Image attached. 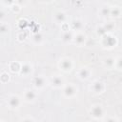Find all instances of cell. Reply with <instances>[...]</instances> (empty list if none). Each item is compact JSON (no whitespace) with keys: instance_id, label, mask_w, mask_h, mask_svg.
Here are the masks:
<instances>
[{"instance_id":"1","label":"cell","mask_w":122,"mask_h":122,"mask_svg":"<svg viewBox=\"0 0 122 122\" xmlns=\"http://www.w3.org/2000/svg\"><path fill=\"white\" fill-rule=\"evenodd\" d=\"M91 117L94 120H102L105 116V110L102 105L100 104H94L91 107L89 112Z\"/></svg>"},{"instance_id":"2","label":"cell","mask_w":122,"mask_h":122,"mask_svg":"<svg viewBox=\"0 0 122 122\" xmlns=\"http://www.w3.org/2000/svg\"><path fill=\"white\" fill-rule=\"evenodd\" d=\"M114 29H115V24H114V22H112V21H108V22L104 23L103 25H101L100 27H98L96 32H97L98 35H100V36L102 37L103 35H105V34H107V33L112 32Z\"/></svg>"},{"instance_id":"3","label":"cell","mask_w":122,"mask_h":122,"mask_svg":"<svg viewBox=\"0 0 122 122\" xmlns=\"http://www.w3.org/2000/svg\"><path fill=\"white\" fill-rule=\"evenodd\" d=\"M101 44H102V46L104 48L112 49V48H113V47L116 46L117 40H116V37L112 36L111 33H107V34H105V35L102 36Z\"/></svg>"},{"instance_id":"4","label":"cell","mask_w":122,"mask_h":122,"mask_svg":"<svg viewBox=\"0 0 122 122\" xmlns=\"http://www.w3.org/2000/svg\"><path fill=\"white\" fill-rule=\"evenodd\" d=\"M63 96L66 98H72L77 94V87L73 83H69L63 87Z\"/></svg>"},{"instance_id":"5","label":"cell","mask_w":122,"mask_h":122,"mask_svg":"<svg viewBox=\"0 0 122 122\" xmlns=\"http://www.w3.org/2000/svg\"><path fill=\"white\" fill-rule=\"evenodd\" d=\"M58 67L62 71L69 72V71H71V69L73 67V62L70 57H63V58H61L59 60Z\"/></svg>"},{"instance_id":"6","label":"cell","mask_w":122,"mask_h":122,"mask_svg":"<svg viewBox=\"0 0 122 122\" xmlns=\"http://www.w3.org/2000/svg\"><path fill=\"white\" fill-rule=\"evenodd\" d=\"M7 104L10 109L17 110L21 105V98L16 94H11L7 99Z\"/></svg>"},{"instance_id":"7","label":"cell","mask_w":122,"mask_h":122,"mask_svg":"<svg viewBox=\"0 0 122 122\" xmlns=\"http://www.w3.org/2000/svg\"><path fill=\"white\" fill-rule=\"evenodd\" d=\"M49 83L51 84V86L52 88H55V89L63 88L64 85H65V84H64V83H65L64 78H63L61 75H59V74H54V75H52V76L50 78Z\"/></svg>"},{"instance_id":"8","label":"cell","mask_w":122,"mask_h":122,"mask_svg":"<svg viewBox=\"0 0 122 122\" xmlns=\"http://www.w3.org/2000/svg\"><path fill=\"white\" fill-rule=\"evenodd\" d=\"M48 81L45 76L43 75H37L32 78V86L36 90H41L47 85Z\"/></svg>"},{"instance_id":"9","label":"cell","mask_w":122,"mask_h":122,"mask_svg":"<svg viewBox=\"0 0 122 122\" xmlns=\"http://www.w3.org/2000/svg\"><path fill=\"white\" fill-rule=\"evenodd\" d=\"M36 97H37V93L35 91L33 90H30V89H27L24 91L23 92V95H22V98L25 102L27 103H32L36 100Z\"/></svg>"},{"instance_id":"10","label":"cell","mask_w":122,"mask_h":122,"mask_svg":"<svg viewBox=\"0 0 122 122\" xmlns=\"http://www.w3.org/2000/svg\"><path fill=\"white\" fill-rule=\"evenodd\" d=\"M91 91L95 94H100L105 91V84L100 80H94L91 85Z\"/></svg>"},{"instance_id":"11","label":"cell","mask_w":122,"mask_h":122,"mask_svg":"<svg viewBox=\"0 0 122 122\" xmlns=\"http://www.w3.org/2000/svg\"><path fill=\"white\" fill-rule=\"evenodd\" d=\"M87 41V35L82 31L74 32V36L72 39V42L77 46H83Z\"/></svg>"},{"instance_id":"12","label":"cell","mask_w":122,"mask_h":122,"mask_svg":"<svg viewBox=\"0 0 122 122\" xmlns=\"http://www.w3.org/2000/svg\"><path fill=\"white\" fill-rule=\"evenodd\" d=\"M76 74H77V77L79 79H81V80H87V79L90 78V76L92 74V71L89 68H87V67H82V68H80L77 71Z\"/></svg>"},{"instance_id":"13","label":"cell","mask_w":122,"mask_h":122,"mask_svg":"<svg viewBox=\"0 0 122 122\" xmlns=\"http://www.w3.org/2000/svg\"><path fill=\"white\" fill-rule=\"evenodd\" d=\"M20 74L23 75L24 77H28L31 74L32 72V66L29 63V62H24L21 65V69H20Z\"/></svg>"},{"instance_id":"14","label":"cell","mask_w":122,"mask_h":122,"mask_svg":"<svg viewBox=\"0 0 122 122\" xmlns=\"http://www.w3.org/2000/svg\"><path fill=\"white\" fill-rule=\"evenodd\" d=\"M84 27L83 21L81 19H73L71 24H70V28L71 30L77 32V31H82V29Z\"/></svg>"},{"instance_id":"15","label":"cell","mask_w":122,"mask_h":122,"mask_svg":"<svg viewBox=\"0 0 122 122\" xmlns=\"http://www.w3.org/2000/svg\"><path fill=\"white\" fill-rule=\"evenodd\" d=\"M74 33L72 32V30H63L61 33V41L63 43H69V42H72Z\"/></svg>"},{"instance_id":"16","label":"cell","mask_w":122,"mask_h":122,"mask_svg":"<svg viewBox=\"0 0 122 122\" xmlns=\"http://www.w3.org/2000/svg\"><path fill=\"white\" fill-rule=\"evenodd\" d=\"M53 19L57 24H65V22L67 21V15L64 11L62 10H58L54 13L53 15Z\"/></svg>"},{"instance_id":"17","label":"cell","mask_w":122,"mask_h":122,"mask_svg":"<svg viewBox=\"0 0 122 122\" xmlns=\"http://www.w3.org/2000/svg\"><path fill=\"white\" fill-rule=\"evenodd\" d=\"M103 66H104L105 68L109 69V70L113 69L114 66H115V58L111 57V56L106 57V58L103 60Z\"/></svg>"},{"instance_id":"18","label":"cell","mask_w":122,"mask_h":122,"mask_svg":"<svg viewBox=\"0 0 122 122\" xmlns=\"http://www.w3.org/2000/svg\"><path fill=\"white\" fill-rule=\"evenodd\" d=\"M99 14L103 18H106L108 16H111V6H109V5L102 6L100 8V10H99Z\"/></svg>"},{"instance_id":"19","label":"cell","mask_w":122,"mask_h":122,"mask_svg":"<svg viewBox=\"0 0 122 122\" xmlns=\"http://www.w3.org/2000/svg\"><path fill=\"white\" fill-rule=\"evenodd\" d=\"M122 15V10L118 6L111 7V16L113 18H118Z\"/></svg>"},{"instance_id":"20","label":"cell","mask_w":122,"mask_h":122,"mask_svg":"<svg viewBox=\"0 0 122 122\" xmlns=\"http://www.w3.org/2000/svg\"><path fill=\"white\" fill-rule=\"evenodd\" d=\"M31 41H32L34 44H36V45H40V44H42L43 41H44V36H43L42 33L36 32V33H34V34L31 36Z\"/></svg>"},{"instance_id":"21","label":"cell","mask_w":122,"mask_h":122,"mask_svg":"<svg viewBox=\"0 0 122 122\" xmlns=\"http://www.w3.org/2000/svg\"><path fill=\"white\" fill-rule=\"evenodd\" d=\"M21 65H22V64H20L19 62L13 61V62H11V63L9 65V69H10L12 72H18V71H20Z\"/></svg>"},{"instance_id":"22","label":"cell","mask_w":122,"mask_h":122,"mask_svg":"<svg viewBox=\"0 0 122 122\" xmlns=\"http://www.w3.org/2000/svg\"><path fill=\"white\" fill-rule=\"evenodd\" d=\"M9 30H10V28H9L8 23H6V22H2L1 25H0V30H1V33H2V34L7 33V32L9 31Z\"/></svg>"},{"instance_id":"23","label":"cell","mask_w":122,"mask_h":122,"mask_svg":"<svg viewBox=\"0 0 122 122\" xmlns=\"http://www.w3.org/2000/svg\"><path fill=\"white\" fill-rule=\"evenodd\" d=\"M114 68H116L119 71H122V56H118L117 58H115V66Z\"/></svg>"},{"instance_id":"24","label":"cell","mask_w":122,"mask_h":122,"mask_svg":"<svg viewBox=\"0 0 122 122\" xmlns=\"http://www.w3.org/2000/svg\"><path fill=\"white\" fill-rule=\"evenodd\" d=\"M1 82L2 83H6V82H8L9 81V79H10V75L7 73V72H5V71H3L2 72V74H1Z\"/></svg>"},{"instance_id":"25","label":"cell","mask_w":122,"mask_h":122,"mask_svg":"<svg viewBox=\"0 0 122 122\" xmlns=\"http://www.w3.org/2000/svg\"><path fill=\"white\" fill-rule=\"evenodd\" d=\"M2 1V3L5 5V6H12L13 4H14V2H15V0H1Z\"/></svg>"},{"instance_id":"26","label":"cell","mask_w":122,"mask_h":122,"mask_svg":"<svg viewBox=\"0 0 122 122\" xmlns=\"http://www.w3.org/2000/svg\"><path fill=\"white\" fill-rule=\"evenodd\" d=\"M11 9H12V10L13 11H19L20 10V6H18V5H15V4H13L12 6H11Z\"/></svg>"},{"instance_id":"27","label":"cell","mask_w":122,"mask_h":122,"mask_svg":"<svg viewBox=\"0 0 122 122\" xmlns=\"http://www.w3.org/2000/svg\"><path fill=\"white\" fill-rule=\"evenodd\" d=\"M105 120H107V121H110V120L114 121V120H118V119H117V118H114V117H110V118H106Z\"/></svg>"},{"instance_id":"28","label":"cell","mask_w":122,"mask_h":122,"mask_svg":"<svg viewBox=\"0 0 122 122\" xmlns=\"http://www.w3.org/2000/svg\"><path fill=\"white\" fill-rule=\"evenodd\" d=\"M22 120H23V121H25V120H34V119H33V118H31V117H29V118H23Z\"/></svg>"},{"instance_id":"29","label":"cell","mask_w":122,"mask_h":122,"mask_svg":"<svg viewBox=\"0 0 122 122\" xmlns=\"http://www.w3.org/2000/svg\"><path fill=\"white\" fill-rule=\"evenodd\" d=\"M42 2H44V3H50V2H51L52 0H41Z\"/></svg>"}]
</instances>
